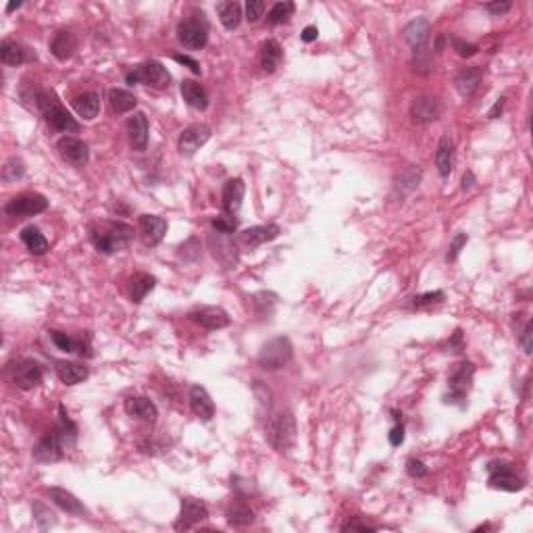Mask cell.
<instances>
[{
	"instance_id": "obj_1",
	"label": "cell",
	"mask_w": 533,
	"mask_h": 533,
	"mask_svg": "<svg viewBox=\"0 0 533 533\" xmlns=\"http://www.w3.org/2000/svg\"><path fill=\"white\" fill-rule=\"evenodd\" d=\"M90 240L102 254L125 250L134 240V228L121 221H100L90 228Z\"/></svg>"
},
{
	"instance_id": "obj_2",
	"label": "cell",
	"mask_w": 533,
	"mask_h": 533,
	"mask_svg": "<svg viewBox=\"0 0 533 533\" xmlns=\"http://www.w3.org/2000/svg\"><path fill=\"white\" fill-rule=\"evenodd\" d=\"M36 107H38V111L44 117V121L52 129L63 131V134H77L81 129V125L59 102V98L52 92H44V90L36 92Z\"/></svg>"
},
{
	"instance_id": "obj_3",
	"label": "cell",
	"mask_w": 533,
	"mask_h": 533,
	"mask_svg": "<svg viewBox=\"0 0 533 533\" xmlns=\"http://www.w3.org/2000/svg\"><path fill=\"white\" fill-rule=\"evenodd\" d=\"M266 442L277 452H288L296 444V419L290 411H279L271 415L265 427Z\"/></svg>"
},
{
	"instance_id": "obj_4",
	"label": "cell",
	"mask_w": 533,
	"mask_h": 533,
	"mask_svg": "<svg viewBox=\"0 0 533 533\" xmlns=\"http://www.w3.org/2000/svg\"><path fill=\"white\" fill-rule=\"evenodd\" d=\"M292 354H294V348H292V342L283 336L279 338H273L261 348L259 352V365L266 369V371H277L281 367H286L290 361H292Z\"/></svg>"
},
{
	"instance_id": "obj_5",
	"label": "cell",
	"mask_w": 533,
	"mask_h": 533,
	"mask_svg": "<svg viewBox=\"0 0 533 533\" xmlns=\"http://www.w3.org/2000/svg\"><path fill=\"white\" fill-rule=\"evenodd\" d=\"M177 38L180 42L190 48V50H200L209 42V23L202 13H194L188 19H184L177 25Z\"/></svg>"
},
{
	"instance_id": "obj_6",
	"label": "cell",
	"mask_w": 533,
	"mask_h": 533,
	"mask_svg": "<svg viewBox=\"0 0 533 533\" xmlns=\"http://www.w3.org/2000/svg\"><path fill=\"white\" fill-rule=\"evenodd\" d=\"M71 442H76L74 435H69L67 431H63L61 427L46 433L38 444L34 448V458L40 460V462H54V460H61L63 455H65V446Z\"/></svg>"
},
{
	"instance_id": "obj_7",
	"label": "cell",
	"mask_w": 533,
	"mask_h": 533,
	"mask_svg": "<svg viewBox=\"0 0 533 533\" xmlns=\"http://www.w3.org/2000/svg\"><path fill=\"white\" fill-rule=\"evenodd\" d=\"M125 81H127V83H144V86L156 88V90H165V88H169L171 76H169V71L163 67V63H158V61H146V63L138 65L134 71H129V74L125 76Z\"/></svg>"
},
{
	"instance_id": "obj_8",
	"label": "cell",
	"mask_w": 533,
	"mask_h": 533,
	"mask_svg": "<svg viewBox=\"0 0 533 533\" xmlns=\"http://www.w3.org/2000/svg\"><path fill=\"white\" fill-rule=\"evenodd\" d=\"M473 375H475V365L473 363H458L455 367V371L450 373L448 377V400L446 402H457V404H464L467 396H469V390L473 385Z\"/></svg>"
},
{
	"instance_id": "obj_9",
	"label": "cell",
	"mask_w": 533,
	"mask_h": 533,
	"mask_svg": "<svg viewBox=\"0 0 533 533\" xmlns=\"http://www.w3.org/2000/svg\"><path fill=\"white\" fill-rule=\"evenodd\" d=\"M490 488L502 492H519L525 488V479L517 475L515 467L508 462H490Z\"/></svg>"
},
{
	"instance_id": "obj_10",
	"label": "cell",
	"mask_w": 533,
	"mask_h": 533,
	"mask_svg": "<svg viewBox=\"0 0 533 533\" xmlns=\"http://www.w3.org/2000/svg\"><path fill=\"white\" fill-rule=\"evenodd\" d=\"M48 209V200L42 194H21L15 196L6 206L4 213L8 217H34L38 213H44Z\"/></svg>"
},
{
	"instance_id": "obj_11",
	"label": "cell",
	"mask_w": 533,
	"mask_h": 533,
	"mask_svg": "<svg viewBox=\"0 0 533 533\" xmlns=\"http://www.w3.org/2000/svg\"><path fill=\"white\" fill-rule=\"evenodd\" d=\"M8 375L13 383L21 390H34L42 381V369L36 361H30V358H21L13 365L6 367Z\"/></svg>"
},
{
	"instance_id": "obj_12",
	"label": "cell",
	"mask_w": 533,
	"mask_h": 533,
	"mask_svg": "<svg viewBox=\"0 0 533 533\" xmlns=\"http://www.w3.org/2000/svg\"><path fill=\"white\" fill-rule=\"evenodd\" d=\"M209 138H211V127L206 123H194L182 131L177 151L182 156H194L196 151H200V146L209 142Z\"/></svg>"
},
{
	"instance_id": "obj_13",
	"label": "cell",
	"mask_w": 533,
	"mask_h": 533,
	"mask_svg": "<svg viewBox=\"0 0 533 533\" xmlns=\"http://www.w3.org/2000/svg\"><path fill=\"white\" fill-rule=\"evenodd\" d=\"M190 319L194 323H198L200 327L211 329V332L223 329V327H228L229 323H231L228 312L223 308H219V306H200V308L192 310Z\"/></svg>"
},
{
	"instance_id": "obj_14",
	"label": "cell",
	"mask_w": 533,
	"mask_h": 533,
	"mask_svg": "<svg viewBox=\"0 0 533 533\" xmlns=\"http://www.w3.org/2000/svg\"><path fill=\"white\" fill-rule=\"evenodd\" d=\"M204 519H209V506L204 504V500L184 498L182 500L180 521L175 523V529H190L196 523H202Z\"/></svg>"
},
{
	"instance_id": "obj_15",
	"label": "cell",
	"mask_w": 533,
	"mask_h": 533,
	"mask_svg": "<svg viewBox=\"0 0 533 533\" xmlns=\"http://www.w3.org/2000/svg\"><path fill=\"white\" fill-rule=\"evenodd\" d=\"M57 151L63 156V160H67L69 165L74 167H83L90 158V151H88V144L79 138H74V136H65L59 140L57 144Z\"/></svg>"
},
{
	"instance_id": "obj_16",
	"label": "cell",
	"mask_w": 533,
	"mask_h": 533,
	"mask_svg": "<svg viewBox=\"0 0 533 533\" xmlns=\"http://www.w3.org/2000/svg\"><path fill=\"white\" fill-rule=\"evenodd\" d=\"M127 136L134 151L144 153L148 146V117L144 113H134L127 119Z\"/></svg>"
},
{
	"instance_id": "obj_17",
	"label": "cell",
	"mask_w": 533,
	"mask_h": 533,
	"mask_svg": "<svg viewBox=\"0 0 533 533\" xmlns=\"http://www.w3.org/2000/svg\"><path fill=\"white\" fill-rule=\"evenodd\" d=\"M138 228H140V235H142L144 244L156 246L163 242V238L167 233V221L156 215H142L138 221Z\"/></svg>"
},
{
	"instance_id": "obj_18",
	"label": "cell",
	"mask_w": 533,
	"mask_h": 533,
	"mask_svg": "<svg viewBox=\"0 0 533 533\" xmlns=\"http://www.w3.org/2000/svg\"><path fill=\"white\" fill-rule=\"evenodd\" d=\"M442 115V102L431 96H421L411 105V117L417 123H431L440 119Z\"/></svg>"
},
{
	"instance_id": "obj_19",
	"label": "cell",
	"mask_w": 533,
	"mask_h": 533,
	"mask_svg": "<svg viewBox=\"0 0 533 533\" xmlns=\"http://www.w3.org/2000/svg\"><path fill=\"white\" fill-rule=\"evenodd\" d=\"M429 34H431V25L427 19H415L411 21L406 28H404V38L411 44L413 52H421V50H427V40H429Z\"/></svg>"
},
{
	"instance_id": "obj_20",
	"label": "cell",
	"mask_w": 533,
	"mask_h": 533,
	"mask_svg": "<svg viewBox=\"0 0 533 533\" xmlns=\"http://www.w3.org/2000/svg\"><path fill=\"white\" fill-rule=\"evenodd\" d=\"M190 406L198 419L211 421L215 417V404L202 385H192L190 387Z\"/></svg>"
},
{
	"instance_id": "obj_21",
	"label": "cell",
	"mask_w": 533,
	"mask_h": 533,
	"mask_svg": "<svg viewBox=\"0 0 533 533\" xmlns=\"http://www.w3.org/2000/svg\"><path fill=\"white\" fill-rule=\"evenodd\" d=\"M455 142L452 138L446 134L442 136L440 144H438V151H435V167H438V173L442 177H448L452 171H455Z\"/></svg>"
},
{
	"instance_id": "obj_22",
	"label": "cell",
	"mask_w": 533,
	"mask_h": 533,
	"mask_svg": "<svg viewBox=\"0 0 533 533\" xmlns=\"http://www.w3.org/2000/svg\"><path fill=\"white\" fill-rule=\"evenodd\" d=\"M125 413L142 421H154L158 415L154 402L146 396H129L125 400Z\"/></svg>"
},
{
	"instance_id": "obj_23",
	"label": "cell",
	"mask_w": 533,
	"mask_h": 533,
	"mask_svg": "<svg viewBox=\"0 0 533 533\" xmlns=\"http://www.w3.org/2000/svg\"><path fill=\"white\" fill-rule=\"evenodd\" d=\"M279 226H275V223H269V226H254V228H248L244 229L242 233H240V238H242V242L246 244V246H261V244H265V242H271V240H275L277 235H279Z\"/></svg>"
},
{
	"instance_id": "obj_24",
	"label": "cell",
	"mask_w": 533,
	"mask_h": 533,
	"mask_svg": "<svg viewBox=\"0 0 533 533\" xmlns=\"http://www.w3.org/2000/svg\"><path fill=\"white\" fill-rule=\"evenodd\" d=\"M180 92H182L184 100L190 105L192 109L204 111V109L209 107V94H206V90H204L198 81H194V79H184L182 86H180Z\"/></svg>"
},
{
	"instance_id": "obj_25",
	"label": "cell",
	"mask_w": 533,
	"mask_h": 533,
	"mask_svg": "<svg viewBox=\"0 0 533 533\" xmlns=\"http://www.w3.org/2000/svg\"><path fill=\"white\" fill-rule=\"evenodd\" d=\"M244 192H246V186H244V180H240V177L229 180L223 186V211L226 213L235 215L240 211L242 200H244Z\"/></svg>"
},
{
	"instance_id": "obj_26",
	"label": "cell",
	"mask_w": 533,
	"mask_h": 533,
	"mask_svg": "<svg viewBox=\"0 0 533 533\" xmlns=\"http://www.w3.org/2000/svg\"><path fill=\"white\" fill-rule=\"evenodd\" d=\"M77 50V38L74 32H57V36L50 42V52L59 59V61H67L76 54Z\"/></svg>"
},
{
	"instance_id": "obj_27",
	"label": "cell",
	"mask_w": 533,
	"mask_h": 533,
	"mask_svg": "<svg viewBox=\"0 0 533 533\" xmlns=\"http://www.w3.org/2000/svg\"><path fill=\"white\" fill-rule=\"evenodd\" d=\"M481 77H484V69L481 67H467V69H462L455 77V86H457L458 94L460 96H471L479 88Z\"/></svg>"
},
{
	"instance_id": "obj_28",
	"label": "cell",
	"mask_w": 533,
	"mask_h": 533,
	"mask_svg": "<svg viewBox=\"0 0 533 533\" xmlns=\"http://www.w3.org/2000/svg\"><path fill=\"white\" fill-rule=\"evenodd\" d=\"M48 496H50V500H52L59 508H63L65 512L77 515V517H79V515H86V506H83L71 492H67V490H63V488H50V490H48Z\"/></svg>"
},
{
	"instance_id": "obj_29",
	"label": "cell",
	"mask_w": 533,
	"mask_h": 533,
	"mask_svg": "<svg viewBox=\"0 0 533 533\" xmlns=\"http://www.w3.org/2000/svg\"><path fill=\"white\" fill-rule=\"evenodd\" d=\"M154 283H156V279H154L153 275H148V273H134V275L129 277V281H127L131 300H134L136 305L142 303V300L146 298V294L154 288Z\"/></svg>"
},
{
	"instance_id": "obj_30",
	"label": "cell",
	"mask_w": 533,
	"mask_h": 533,
	"mask_svg": "<svg viewBox=\"0 0 533 533\" xmlns=\"http://www.w3.org/2000/svg\"><path fill=\"white\" fill-rule=\"evenodd\" d=\"M71 105H74L76 113L79 117H83V119H88V121L96 119L98 113H100V96L96 92H86V94L77 96V98H74Z\"/></svg>"
},
{
	"instance_id": "obj_31",
	"label": "cell",
	"mask_w": 533,
	"mask_h": 533,
	"mask_svg": "<svg viewBox=\"0 0 533 533\" xmlns=\"http://www.w3.org/2000/svg\"><path fill=\"white\" fill-rule=\"evenodd\" d=\"M0 61L6 67H19L28 61V52L21 44L13 42V40H2L0 44Z\"/></svg>"
},
{
	"instance_id": "obj_32",
	"label": "cell",
	"mask_w": 533,
	"mask_h": 533,
	"mask_svg": "<svg viewBox=\"0 0 533 533\" xmlns=\"http://www.w3.org/2000/svg\"><path fill=\"white\" fill-rule=\"evenodd\" d=\"M57 375L61 377V381L65 385H76V383H81L90 375L88 367L83 365H77V363H69V361H59L57 363Z\"/></svg>"
},
{
	"instance_id": "obj_33",
	"label": "cell",
	"mask_w": 533,
	"mask_h": 533,
	"mask_svg": "<svg viewBox=\"0 0 533 533\" xmlns=\"http://www.w3.org/2000/svg\"><path fill=\"white\" fill-rule=\"evenodd\" d=\"M109 105L115 113H129L138 107V98L127 90L113 88V90H109Z\"/></svg>"
},
{
	"instance_id": "obj_34",
	"label": "cell",
	"mask_w": 533,
	"mask_h": 533,
	"mask_svg": "<svg viewBox=\"0 0 533 533\" xmlns=\"http://www.w3.org/2000/svg\"><path fill=\"white\" fill-rule=\"evenodd\" d=\"M281 57H283V52H281L279 42L277 40H266L265 44H263V50H261V67H263V71L273 74L279 67Z\"/></svg>"
},
{
	"instance_id": "obj_35",
	"label": "cell",
	"mask_w": 533,
	"mask_h": 533,
	"mask_svg": "<svg viewBox=\"0 0 533 533\" xmlns=\"http://www.w3.org/2000/svg\"><path fill=\"white\" fill-rule=\"evenodd\" d=\"M226 517H228L229 525H233V527H246V525L254 523V512L244 502H233L228 508Z\"/></svg>"
},
{
	"instance_id": "obj_36",
	"label": "cell",
	"mask_w": 533,
	"mask_h": 533,
	"mask_svg": "<svg viewBox=\"0 0 533 533\" xmlns=\"http://www.w3.org/2000/svg\"><path fill=\"white\" fill-rule=\"evenodd\" d=\"M21 242L28 246V250L32 252V254H46L48 252V242H46V238L40 233L38 228H34V226H30V228H25L21 231Z\"/></svg>"
},
{
	"instance_id": "obj_37",
	"label": "cell",
	"mask_w": 533,
	"mask_h": 533,
	"mask_svg": "<svg viewBox=\"0 0 533 533\" xmlns=\"http://www.w3.org/2000/svg\"><path fill=\"white\" fill-rule=\"evenodd\" d=\"M219 19L226 30H235L242 21V6L238 2H219L217 4Z\"/></svg>"
},
{
	"instance_id": "obj_38",
	"label": "cell",
	"mask_w": 533,
	"mask_h": 533,
	"mask_svg": "<svg viewBox=\"0 0 533 533\" xmlns=\"http://www.w3.org/2000/svg\"><path fill=\"white\" fill-rule=\"evenodd\" d=\"M292 15H294V2H277V4H273V8L269 11V23H271V25L286 23Z\"/></svg>"
},
{
	"instance_id": "obj_39",
	"label": "cell",
	"mask_w": 533,
	"mask_h": 533,
	"mask_svg": "<svg viewBox=\"0 0 533 533\" xmlns=\"http://www.w3.org/2000/svg\"><path fill=\"white\" fill-rule=\"evenodd\" d=\"M23 173H25L23 160L17 158V156L8 158V160L4 163V167H2V180H4V182H17V180L23 177Z\"/></svg>"
},
{
	"instance_id": "obj_40",
	"label": "cell",
	"mask_w": 533,
	"mask_h": 533,
	"mask_svg": "<svg viewBox=\"0 0 533 533\" xmlns=\"http://www.w3.org/2000/svg\"><path fill=\"white\" fill-rule=\"evenodd\" d=\"M34 517H36V521H38L40 529H48V527H52V525L57 523L54 515H52L44 504H40V502L34 504Z\"/></svg>"
},
{
	"instance_id": "obj_41",
	"label": "cell",
	"mask_w": 533,
	"mask_h": 533,
	"mask_svg": "<svg viewBox=\"0 0 533 533\" xmlns=\"http://www.w3.org/2000/svg\"><path fill=\"white\" fill-rule=\"evenodd\" d=\"M213 228L217 229L219 233H233L235 229H238V221L233 219V215H229V213H223L221 217H217V219H213Z\"/></svg>"
},
{
	"instance_id": "obj_42",
	"label": "cell",
	"mask_w": 533,
	"mask_h": 533,
	"mask_svg": "<svg viewBox=\"0 0 533 533\" xmlns=\"http://www.w3.org/2000/svg\"><path fill=\"white\" fill-rule=\"evenodd\" d=\"M446 296H444V292H427V294H419V296H415L413 298V306H417V308H423V306H431V305H440L442 300H444Z\"/></svg>"
},
{
	"instance_id": "obj_43",
	"label": "cell",
	"mask_w": 533,
	"mask_h": 533,
	"mask_svg": "<svg viewBox=\"0 0 533 533\" xmlns=\"http://www.w3.org/2000/svg\"><path fill=\"white\" fill-rule=\"evenodd\" d=\"M263 11H265V2L263 0H248L246 2V19L250 23L259 21L263 17Z\"/></svg>"
},
{
	"instance_id": "obj_44",
	"label": "cell",
	"mask_w": 533,
	"mask_h": 533,
	"mask_svg": "<svg viewBox=\"0 0 533 533\" xmlns=\"http://www.w3.org/2000/svg\"><path fill=\"white\" fill-rule=\"evenodd\" d=\"M469 242V235L467 233H458L457 238L452 240V244H450V248H448V261L452 263V261H457L458 259V254H460V250H462V246Z\"/></svg>"
},
{
	"instance_id": "obj_45",
	"label": "cell",
	"mask_w": 533,
	"mask_h": 533,
	"mask_svg": "<svg viewBox=\"0 0 533 533\" xmlns=\"http://www.w3.org/2000/svg\"><path fill=\"white\" fill-rule=\"evenodd\" d=\"M406 471H409L411 477H417V479L427 475V467L421 462L419 458H409V460H406Z\"/></svg>"
},
{
	"instance_id": "obj_46",
	"label": "cell",
	"mask_w": 533,
	"mask_h": 533,
	"mask_svg": "<svg viewBox=\"0 0 533 533\" xmlns=\"http://www.w3.org/2000/svg\"><path fill=\"white\" fill-rule=\"evenodd\" d=\"M452 46H455V50H457L460 57H473V54L479 50L475 44H471V42H462L460 38H452Z\"/></svg>"
},
{
	"instance_id": "obj_47",
	"label": "cell",
	"mask_w": 533,
	"mask_h": 533,
	"mask_svg": "<svg viewBox=\"0 0 533 533\" xmlns=\"http://www.w3.org/2000/svg\"><path fill=\"white\" fill-rule=\"evenodd\" d=\"M173 61H177V63H182V65H186L188 69H190L192 74H196V76H200V63L196 61V59H192L188 54H173Z\"/></svg>"
},
{
	"instance_id": "obj_48",
	"label": "cell",
	"mask_w": 533,
	"mask_h": 533,
	"mask_svg": "<svg viewBox=\"0 0 533 533\" xmlns=\"http://www.w3.org/2000/svg\"><path fill=\"white\" fill-rule=\"evenodd\" d=\"M402 442H404V425H402V421H398L396 427L390 431V444L392 446H400Z\"/></svg>"
},
{
	"instance_id": "obj_49",
	"label": "cell",
	"mask_w": 533,
	"mask_h": 533,
	"mask_svg": "<svg viewBox=\"0 0 533 533\" xmlns=\"http://www.w3.org/2000/svg\"><path fill=\"white\" fill-rule=\"evenodd\" d=\"M342 529H344V532H348V529H350V532H375L377 527H375V525H367V523H361V521H358V517H356L354 521H348V523L344 525Z\"/></svg>"
},
{
	"instance_id": "obj_50",
	"label": "cell",
	"mask_w": 533,
	"mask_h": 533,
	"mask_svg": "<svg viewBox=\"0 0 533 533\" xmlns=\"http://www.w3.org/2000/svg\"><path fill=\"white\" fill-rule=\"evenodd\" d=\"M510 2H488V4H484V8L488 11V13H492V15H502V13H506V11H510Z\"/></svg>"
},
{
	"instance_id": "obj_51",
	"label": "cell",
	"mask_w": 533,
	"mask_h": 533,
	"mask_svg": "<svg viewBox=\"0 0 533 533\" xmlns=\"http://www.w3.org/2000/svg\"><path fill=\"white\" fill-rule=\"evenodd\" d=\"M532 336H533V323H527V325H525V329H523V334H521V344H523V350H525L527 354H532V350H533Z\"/></svg>"
},
{
	"instance_id": "obj_52",
	"label": "cell",
	"mask_w": 533,
	"mask_h": 533,
	"mask_svg": "<svg viewBox=\"0 0 533 533\" xmlns=\"http://www.w3.org/2000/svg\"><path fill=\"white\" fill-rule=\"evenodd\" d=\"M504 102H506V98H504V96H502V98H498L494 107L488 111V119H498V117L502 115V111H504Z\"/></svg>"
},
{
	"instance_id": "obj_53",
	"label": "cell",
	"mask_w": 533,
	"mask_h": 533,
	"mask_svg": "<svg viewBox=\"0 0 533 533\" xmlns=\"http://www.w3.org/2000/svg\"><path fill=\"white\" fill-rule=\"evenodd\" d=\"M317 36H319V30L315 25H308V28L303 30V40L305 42H312V40H317Z\"/></svg>"
},
{
	"instance_id": "obj_54",
	"label": "cell",
	"mask_w": 533,
	"mask_h": 533,
	"mask_svg": "<svg viewBox=\"0 0 533 533\" xmlns=\"http://www.w3.org/2000/svg\"><path fill=\"white\" fill-rule=\"evenodd\" d=\"M473 184H475V175H473V171H467L464 173V177H462V192H469L473 188Z\"/></svg>"
},
{
	"instance_id": "obj_55",
	"label": "cell",
	"mask_w": 533,
	"mask_h": 533,
	"mask_svg": "<svg viewBox=\"0 0 533 533\" xmlns=\"http://www.w3.org/2000/svg\"><path fill=\"white\" fill-rule=\"evenodd\" d=\"M21 6V2H11L8 6H6V13H11V11H15V8H19Z\"/></svg>"
}]
</instances>
